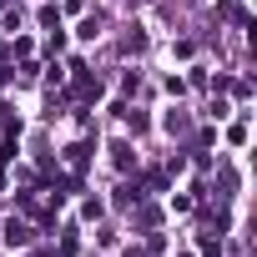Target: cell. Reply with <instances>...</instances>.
Returning a JSON list of instances; mask_svg holds the SVG:
<instances>
[{"mask_svg":"<svg viewBox=\"0 0 257 257\" xmlns=\"http://www.w3.org/2000/svg\"><path fill=\"white\" fill-rule=\"evenodd\" d=\"M26 237H31V232H26V227H21V222H11V227H6V242H11V247H21V242H26Z\"/></svg>","mask_w":257,"mask_h":257,"instance_id":"obj_1","label":"cell"}]
</instances>
